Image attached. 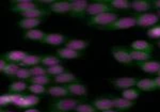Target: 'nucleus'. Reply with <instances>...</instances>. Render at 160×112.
I'll return each instance as SVG.
<instances>
[{"mask_svg":"<svg viewBox=\"0 0 160 112\" xmlns=\"http://www.w3.org/2000/svg\"><path fill=\"white\" fill-rule=\"evenodd\" d=\"M118 13L117 12H107V13H102V14L96 15V16L90 17V19L88 20L87 25L91 26V27H107L111 24L118 20L120 16H118Z\"/></svg>","mask_w":160,"mask_h":112,"instance_id":"nucleus-1","label":"nucleus"},{"mask_svg":"<svg viewBox=\"0 0 160 112\" xmlns=\"http://www.w3.org/2000/svg\"><path fill=\"white\" fill-rule=\"evenodd\" d=\"M11 99L13 105L22 109L33 108L35 105H38L40 103V97H38L37 95H33V94H29V95L11 94Z\"/></svg>","mask_w":160,"mask_h":112,"instance_id":"nucleus-2","label":"nucleus"},{"mask_svg":"<svg viewBox=\"0 0 160 112\" xmlns=\"http://www.w3.org/2000/svg\"><path fill=\"white\" fill-rule=\"evenodd\" d=\"M137 26V19L135 16H127V17H120L118 20H115L113 24H111L107 27H99L97 29L102 31H111V30H125L130 29Z\"/></svg>","mask_w":160,"mask_h":112,"instance_id":"nucleus-3","label":"nucleus"},{"mask_svg":"<svg viewBox=\"0 0 160 112\" xmlns=\"http://www.w3.org/2000/svg\"><path fill=\"white\" fill-rule=\"evenodd\" d=\"M135 18L137 19V27L141 28H152L154 26L158 25L160 17L157 13H141V14H135Z\"/></svg>","mask_w":160,"mask_h":112,"instance_id":"nucleus-4","label":"nucleus"},{"mask_svg":"<svg viewBox=\"0 0 160 112\" xmlns=\"http://www.w3.org/2000/svg\"><path fill=\"white\" fill-rule=\"evenodd\" d=\"M107 12H114V9L110 4H108L106 0H99V1H94L89 4L86 11V16L93 17Z\"/></svg>","mask_w":160,"mask_h":112,"instance_id":"nucleus-5","label":"nucleus"},{"mask_svg":"<svg viewBox=\"0 0 160 112\" xmlns=\"http://www.w3.org/2000/svg\"><path fill=\"white\" fill-rule=\"evenodd\" d=\"M81 104L78 99L74 98H61V99L56 100L50 105V108L53 109L57 112H68L75 110L77 106Z\"/></svg>","mask_w":160,"mask_h":112,"instance_id":"nucleus-6","label":"nucleus"},{"mask_svg":"<svg viewBox=\"0 0 160 112\" xmlns=\"http://www.w3.org/2000/svg\"><path fill=\"white\" fill-rule=\"evenodd\" d=\"M111 53H112L113 58H114L118 63L131 65L133 63V60L131 58L129 53V49L123 46H114L111 48Z\"/></svg>","mask_w":160,"mask_h":112,"instance_id":"nucleus-7","label":"nucleus"},{"mask_svg":"<svg viewBox=\"0 0 160 112\" xmlns=\"http://www.w3.org/2000/svg\"><path fill=\"white\" fill-rule=\"evenodd\" d=\"M72 4V9L69 12V16L82 18L86 16V11L89 7V1L87 0H69Z\"/></svg>","mask_w":160,"mask_h":112,"instance_id":"nucleus-8","label":"nucleus"},{"mask_svg":"<svg viewBox=\"0 0 160 112\" xmlns=\"http://www.w3.org/2000/svg\"><path fill=\"white\" fill-rule=\"evenodd\" d=\"M11 4L12 7L10 8L11 11L22 14V13L30 11V10L38 9V3L34 1H30V0H13L11 1Z\"/></svg>","mask_w":160,"mask_h":112,"instance_id":"nucleus-9","label":"nucleus"},{"mask_svg":"<svg viewBox=\"0 0 160 112\" xmlns=\"http://www.w3.org/2000/svg\"><path fill=\"white\" fill-rule=\"evenodd\" d=\"M138 81H139L138 79L132 78V77H121V78H117V79L112 80V83L117 89L123 91V90H127V89L136 87Z\"/></svg>","mask_w":160,"mask_h":112,"instance_id":"nucleus-10","label":"nucleus"},{"mask_svg":"<svg viewBox=\"0 0 160 112\" xmlns=\"http://www.w3.org/2000/svg\"><path fill=\"white\" fill-rule=\"evenodd\" d=\"M42 43L52 46H59L64 43H68V38L61 33H46V36L44 38Z\"/></svg>","mask_w":160,"mask_h":112,"instance_id":"nucleus-11","label":"nucleus"},{"mask_svg":"<svg viewBox=\"0 0 160 112\" xmlns=\"http://www.w3.org/2000/svg\"><path fill=\"white\" fill-rule=\"evenodd\" d=\"M137 66L140 67L141 71L148 74H158L160 72V62L158 61H145V62H136Z\"/></svg>","mask_w":160,"mask_h":112,"instance_id":"nucleus-12","label":"nucleus"},{"mask_svg":"<svg viewBox=\"0 0 160 112\" xmlns=\"http://www.w3.org/2000/svg\"><path fill=\"white\" fill-rule=\"evenodd\" d=\"M72 9L71 1H56L53 4L48 7V10L52 13H57V14H69Z\"/></svg>","mask_w":160,"mask_h":112,"instance_id":"nucleus-13","label":"nucleus"},{"mask_svg":"<svg viewBox=\"0 0 160 112\" xmlns=\"http://www.w3.org/2000/svg\"><path fill=\"white\" fill-rule=\"evenodd\" d=\"M28 56V53L26 51L22 50H11L8 51L2 56V58L6 60L7 62H10V63H16L18 64L19 62H22L26 57Z\"/></svg>","mask_w":160,"mask_h":112,"instance_id":"nucleus-14","label":"nucleus"},{"mask_svg":"<svg viewBox=\"0 0 160 112\" xmlns=\"http://www.w3.org/2000/svg\"><path fill=\"white\" fill-rule=\"evenodd\" d=\"M131 9L137 14L148 13L149 10L153 9V4L149 0H133V1H131Z\"/></svg>","mask_w":160,"mask_h":112,"instance_id":"nucleus-15","label":"nucleus"},{"mask_svg":"<svg viewBox=\"0 0 160 112\" xmlns=\"http://www.w3.org/2000/svg\"><path fill=\"white\" fill-rule=\"evenodd\" d=\"M50 13L51 12L49 11V10H47V9H40V8H38V9H33V10L28 11V12L22 13V14H19V15L22 18H34V19H42L43 17L50 15Z\"/></svg>","mask_w":160,"mask_h":112,"instance_id":"nucleus-16","label":"nucleus"},{"mask_svg":"<svg viewBox=\"0 0 160 112\" xmlns=\"http://www.w3.org/2000/svg\"><path fill=\"white\" fill-rule=\"evenodd\" d=\"M57 54H58L59 58L63 60H72V59H78L82 57V53L80 51L73 50V49H69L68 47L59 48L57 50Z\"/></svg>","mask_w":160,"mask_h":112,"instance_id":"nucleus-17","label":"nucleus"},{"mask_svg":"<svg viewBox=\"0 0 160 112\" xmlns=\"http://www.w3.org/2000/svg\"><path fill=\"white\" fill-rule=\"evenodd\" d=\"M92 105L95 107L96 110H99L102 112L111 110L112 108H114L112 99H110V98H105V97H100V98L94 99L92 103Z\"/></svg>","mask_w":160,"mask_h":112,"instance_id":"nucleus-18","label":"nucleus"},{"mask_svg":"<svg viewBox=\"0 0 160 112\" xmlns=\"http://www.w3.org/2000/svg\"><path fill=\"white\" fill-rule=\"evenodd\" d=\"M90 42L87 40H78V38H74V40H69L68 41V43L65 44L64 47H68L69 49H73L76 51H83L86 50L87 47L89 46Z\"/></svg>","mask_w":160,"mask_h":112,"instance_id":"nucleus-19","label":"nucleus"},{"mask_svg":"<svg viewBox=\"0 0 160 112\" xmlns=\"http://www.w3.org/2000/svg\"><path fill=\"white\" fill-rule=\"evenodd\" d=\"M66 89L68 90L69 94L75 96H86L88 94V89L83 83L75 82L66 85Z\"/></svg>","mask_w":160,"mask_h":112,"instance_id":"nucleus-20","label":"nucleus"},{"mask_svg":"<svg viewBox=\"0 0 160 112\" xmlns=\"http://www.w3.org/2000/svg\"><path fill=\"white\" fill-rule=\"evenodd\" d=\"M43 20L42 19H34V18H22L18 23L17 26L22 29H25L26 31L35 29L38 26L42 25Z\"/></svg>","mask_w":160,"mask_h":112,"instance_id":"nucleus-21","label":"nucleus"},{"mask_svg":"<svg viewBox=\"0 0 160 112\" xmlns=\"http://www.w3.org/2000/svg\"><path fill=\"white\" fill-rule=\"evenodd\" d=\"M130 48L133 50H138V51H144V53H151L154 50V45L146 41L143 40H137L133 41L130 44Z\"/></svg>","mask_w":160,"mask_h":112,"instance_id":"nucleus-22","label":"nucleus"},{"mask_svg":"<svg viewBox=\"0 0 160 112\" xmlns=\"http://www.w3.org/2000/svg\"><path fill=\"white\" fill-rule=\"evenodd\" d=\"M138 90L143 91V92H149V91L157 90V84L155 82V79H149V78H144V79L139 80L136 85Z\"/></svg>","mask_w":160,"mask_h":112,"instance_id":"nucleus-23","label":"nucleus"},{"mask_svg":"<svg viewBox=\"0 0 160 112\" xmlns=\"http://www.w3.org/2000/svg\"><path fill=\"white\" fill-rule=\"evenodd\" d=\"M56 83H60V84H71V83H75L78 82V78H77L76 75L72 74V73L65 72L63 74L59 75V76H56L53 78Z\"/></svg>","mask_w":160,"mask_h":112,"instance_id":"nucleus-24","label":"nucleus"},{"mask_svg":"<svg viewBox=\"0 0 160 112\" xmlns=\"http://www.w3.org/2000/svg\"><path fill=\"white\" fill-rule=\"evenodd\" d=\"M46 36V33L43 30L40 29H32L28 30L24 33V38L29 41H34V42H41L44 40V38Z\"/></svg>","mask_w":160,"mask_h":112,"instance_id":"nucleus-25","label":"nucleus"},{"mask_svg":"<svg viewBox=\"0 0 160 112\" xmlns=\"http://www.w3.org/2000/svg\"><path fill=\"white\" fill-rule=\"evenodd\" d=\"M112 101H113L114 108L121 111H127L128 109H130L131 107L135 105V101L125 99V98H123V97H114V98H112Z\"/></svg>","mask_w":160,"mask_h":112,"instance_id":"nucleus-26","label":"nucleus"},{"mask_svg":"<svg viewBox=\"0 0 160 112\" xmlns=\"http://www.w3.org/2000/svg\"><path fill=\"white\" fill-rule=\"evenodd\" d=\"M42 56H37V54H28L22 62L18 63L19 67H30V66H37L42 62Z\"/></svg>","mask_w":160,"mask_h":112,"instance_id":"nucleus-27","label":"nucleus"},{"mask_svg":"<svg viewBox=\"0 0 160 112\" xmlns=\"http://www.w3.org/2000/svg\"><path fill=\"white\" fill-rule=\"evenodd\" d=\"M29 88V85L27 84L26 81L19 80V81H13L11 84L8 87V91L11 94H22V92H25L27 89Z\"/></svg>","mask_w":160,"mask_h":112,"instance_id":"nucleus-28","label":"nucleus"},{"mask_svg":"<svg viewBox=\"0 0 160 112\" xmlns=\"http://www.w3.org/2000/svg\"><path fill=\"white\" fill-rule=\"evenodd\" d=\"M47 94H49L52 97H65L69 94V92L66 87L55 85V87H50L47 89Z\"/></svg>","mask_w":160,"mask_h":112,"instance_id":"nucleus-29","label":"nucleus"},{"mask_svg":"<svg viewBox=\"0 0 160 112\" xmlns=\"http://www.w3.org/2000/svg\"><path fill=\"white\" fill-rule=\"evenodd\" d=\"M129 53L131 56L132 60L136 62H145L149 61L152 58V54L148 53H144V51H138V50H133V49H129Z\"/></svg>","mask_w":160,"mask_h":112,"instance_id":"nucleus-30","label":"nucleus"},{"mask_svg":"<svg viewBox=\"0 0 160 112\" xmlns=\"http://www.w3.org/2000/svg\"><path fill=\"white\" fill-rule=\"evenodd\" d=\"M114 10H128L131 9V1L128 0H106Z\"/></svg>","mask_w":160,"mask_h":112,"instance_id":"nucleus-31","label":"nucleus"},{"mask_svg":"<svg viewBox=\"0 0 160 112\" xmlns=\"http://www.w3.org/2000/svg\"><path fill=\"white\" fill-rule=\"evenodd\" d=\"M139 91L140 90H138V89H133V88L127 89V90H123L122 91V97L125 98V99L135 101L136 99H138L139 96H140V92H139Z\"/></svg>","mask_w":160,"mask_h":112,"instance_id":"nucleus-32","label":"nucleus"},{"mask_svg":"<svg viewBox=\"0 0 160 112\" xmlns=\"http://www.w3.org/2000/svg\"><path fill=\"white\" fill-rule=\"evenodd\" d=\"M41 64L44 65V66L50 67V66H53V65L61 64V59L56 56H43Z\"/></svg>","mask_w":160,"mask_h":112,"instance_id":"nucleus-33","label":"nucleus"},{"mask_svg":"<svg viewBox=\"0 0 160 112\" xmlns=\"http://www.w3.org/2000/svg\"><path fill=\"white\" fill-rule=\"evenodd\" d=\"M47 69V75L48 76H59V75L65 73V67L62 64H58V65H53V66L50 67H46Z\"/></svg>","mask_w":160,"mask_h":112,"instance_id":"nucleus-34","label":"nucleus"},{"mask_svg":"<svg viewBox=\"0 0 160 112\" xmlns=\"http://www.w3.org/2000/svg\"><path fill=\"white\" fill-rule=\"evenodd\" d=\"M20 67L16 63H8L7 67L4 69L3 74L8 77H16L17 72L19 71Z\"/></svg>","mask_w":160,"mask_h":112,"instance_id":"nucleus-35","label":"nucleus"},{"mask_svg":"<svg viewBox=\"0 0 160 112\" xmlns=\"http://www.w3.org/2000/svg\"><path fill=\"white\" fill-rule=\"evenodd\" d=\"M31 84H40V85H47L51 82L49 76H35L30 78Z\"/></svg>","mask_w":160,"mask_h":112,"instance_id":"nucleus-36","label":"nucleus"},{"mask_svg":"<svg viewBox=\"0 0 160 112\" xmlns=\"http://www.w3.org/2000/svg\"><path fill=\"white\" fill-rule=\"evenodd\" d=\"M28 90H29V92L32 93L33 95H37V96L47 93V89H46L45 85H40V84H30Z\"/></svg>","mask_w":160,"mask_h":112,"instance_id":"nucleus-37","label":"nucleus"},{"mask_svg":"<svg viewBox=\"0 0 160 112\" xmlns=\"http://www.w3.org/2000/svg\"><path fill=\"white\" fill-rule=\"evenodd\" d=\"M146 35L152 40H160V25H156L146 31Z\"/></svg>","mask_w":160,"mask_h":112,"instance_id":"nucleus-38","label":"nucleus"},{"mask_svg":"<svg viewBox=\"0 0 160 112\" xmlns=\"http://www.w3.org/2000/svg\"><path fill=\"white\" fill-rule=\"evenodd\" d=\"M31 77H32L31 71H30V69H27V67H20L19 71L17 72V74H16V78H18L20 80L30 79Z\"/></svg>","mask_w":160,"mask_h":112,"instance_id":"nucleus-39","label":"nucleus"},{"mask_svg":"<svg viewBox=\"0 0 160 112\" xmlns=\"http://www.w3.org/2000/svg\"><path fill=\"white\" fill-rule=\"evenodd\" d=\"M31 71V74H32V77H35V76H48L47 75V69L43 66H33L30 69Z\"/></svg>","mask_w":160,"mask_h":112,"instance_id":"nucleus-40","label":"nucleus"},{"mask_svg":"<svg viewBox=\"0 0 160 112\" xmlns=\"http://www.w3.org/2000/svg\"><path fill=\"white\" fill-rule=\"evenodd\" d=\"M76 112H97L95 107L93 105H89V104H79L77 108L75 109Z\"/></svg>","mask_w":160,"mask_h":112,"instance_id":"nucleus-41","label":"nucleus"},{"mask_svg":"<svg viewBox=\"0 0 160 112\" xmlns=\"http://www.w3.org/2000/svg\"><path fill=\"white\" fill-rule=\"evenodd\" d=\"M10 104H12L11 94H10V93H6V94H2L0 96V106L3 107V106L10 105Z\"/></svg>","mask_w":160,"mask_h":112,"instance_id":"nucleus-42","label":"nucleus"},{"mask_svg":"<svg viewBox=\"0 0 160 112\" xmlns=\"http://www.w3.org/2000/svg\"><path fill=\"white\" fill-rule=\"evenodd\" d=\"M38 4L42 3V4H46V6L50 7L51 4H53L56 2V0H38V1H37Z\"/></svg>","mask_w":160,"mask_h":112,"instance_id":"nucleus-43","label":"nucleus"},{"mask_svg":"<svg viewBox=\"0 0 160 112\" xmlns=\"http://www.w3.org/2000/svg\"><path fill=\"white\" fill-rule=\"evenodd\" d=\"M7 65H8V63H7L6 60H4L3 58L0 59V72L3 73L4 69H6V67H7Z\"/></svg>","mask_w":160,"mask_h":112,"instance_id":"nucleus-44","label":"nucleus"},{"mask_svg":"<svg viewBox=\"0 0 160 112\" xmlns=\"http://www.w3.org/2000/svg\"><path fill=\"white\" fill-rule=\"evenodd\" d=\"M152 4H153V9H156L157 11L160 10V0H154L152 1Z\"/></svg>","mask_w":160,"mask_h":112,"instance_id":"nucleus-45","label":"nucleus"},{"mask_svg":"<svg viewBox=\"0 0 160 112\" xmlns=\"http://www.w3.org/2000/svg\"><path fill=\"white\" fill-rule=\"evenodd\" d=\"M24 112H40V110H38V109H35V108H29V109L24 110Z\"/></svg>","mask_w":160,"mask_h":112,"instance_id":"nucleus-46","label":"nucleus"},{"mask_svg":"<svg viewBox=\"0 0 160 112\" xmlns=\"http://www.w3.org/2000/svg\"><path fill=\"white\" fill-rule=\"evenodd\" d=\"M155 82H156V84H157V88L160 89V76H157L155 78Z\"/></svg>","mask_w":160,"mask_h":112,"instance_id":"nucleus-47","label":"nucleus"},{"mask_svg":"<svg viewBox=\"0 0 160 112\" xmlns=\"http://www.w3.org/2000/svg\"><path fill=\"white\" fill-rule=\"evenodd\" d=\"M102 112H118V111H115V110H112V109H111V110H107V111H102Z\"/></svg>","mask_w":160,"mask_h":112,"instance_id":"nucleus-48","label":"nucleus"},{"mask_svg":"<svg viewBox=\"0 0 160 112\" xmlns=\"http://www.w3.org/2000/svg\"><path fill=\"white\" fill-rule=\"evenodd\" d=\"M156 44H157V46H158V47L160 48V40H159V41H157V43H156Z\"/></svg>","mask_w":160,"mask_h":112,"instance_id":"nucleus-49","label":"nucleus"},{"mask_svg":"<svg viewBox=\"0 0 160 112\" xmlns=\"http://www.w3.org/2000/svg\"><path fill=\"white\" fill-rule=\"evenodd\" d=\"M157 15H158V16L160 17V10H158V11H157Z\"/></svg>","mask_w":160,"mask_h":112,"instance_id":"nucleus-50","label":"nucleus"},{"mask_svg":"<svg viewBox=\"0 0 160 112\" xmlns=\"http://www.w3.org/2000/svg\"><path fill=\"white\" fill-rule=\"evenodd\" d=\"M1 112H13V111H3V110H1Z\"/></svg>","mask_w":160,"mask_h":112,"instance_id":"nucleus-51","label":"nucleus"},{"mask_svg":"<svg viewBox=\"0 0 160 112\" xmlns=\"http://www.w3.org/2000/svg\"><path fill=\"white\" fill-rule=\"evenodd\" d=\"M158 76H160V72H159V73H158Z\"/></svg>","mask_w":160,"mask_h":112,"instance_id":"nucleus-52","label":"nucleus"},{"mask_svg":"<svg viewBox=\"0 0 160 112\" xmlns=\"http://www.w3.org/2000/svg\"><path fill=\"white\" fill-rule=\"evenodd\" d=\"M52 112H57V111H52Z\"/></svg>","mask_w":160,"mask_h":112,"instance_id":"nucleus-53","label":"nucleus"}]
</instances>
